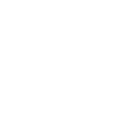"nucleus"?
Here are the masks:
<instances>
[]
</instances>
